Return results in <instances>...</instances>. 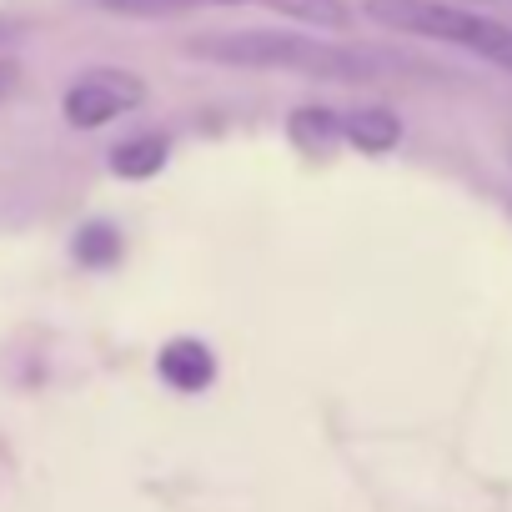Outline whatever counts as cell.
Segmentation results:
<instances>
[{
    "instance_id": "cell-1",
    "label": "cell",
    "mask_w": 512,
    "mask_h": 512,
    "mask_svg": "<svg viewBox=\"0 0 512 512\" xmlns=\"http://www.w3.org/2000/svg\"><path fill=\"white\" fill-rule=\"evenodd\" d=\"M186 56L216 66H246V71H297L317 81H377L382 71H392V56L337 46L322 36H292V31H206L186 41Z\"/></svg>"
},
{
    "instance_id": "cell-2",
    "label": "cell",
    "mask_w": 512,
    "mask_h": 512,
    "mask_svg": "<svg viewBox=\"0 0 512 512\" xmlns=\"http://www.w3.org/2000/svg\"><path fill=\"white\" fill-rule=\"evenodd\" d=\"M367 16L377 26H392L402 36H432L447 46H462L502 71H512V31L492 16L462 11V6H442V0H367Z\"/></svg>"
},
{
    "instance_id": "cell-3",
    "label": "cell",
    "mask_w": 512,
    "mask_h": 512,
    "mask_svg": "<svg viewBox=\"0 0 512 512\" xmlns=\"http://www.w3.org/2000/svg\"><path fill=\"white\" fill-rule=\"evenodd\" d=\"M141 101H146V81H141V76H131V71H86V76L66 91L61 116H66V126H76V131H96V126H106V121L136 111Z\"/></svg>"
},
{
    "instance_id": "cell-4",
    "label": "cell",
    "mask_w": 512,
    "mask_h": 512,
    "mask_svg": "<svg viewBox=\"0 0 512 512\" xmlns=\"http://www.w3.org/2000/svg\"><path fill=\"white\" fill-rule=\"evenodd\" d=\"M156 372H161V382L176 387V392H206L211 377H216V357H211L206 342H196V337H176V342L161 347Z\"/></svg>"
},
{
    "instance_id": "cell-5",
    "label": "cell",
    "mask_w": 512,
    "mask_h": 512,
    "mask_svg": "<svg viewBox=\"0 0 512 512\" xmlns=\"http://www.w3.org/2000/svg\"><path fill=\"white\" fill-rule=\"evenodd\" d=\"M342 136H347L357 151L382 156V151H392V146L402 141V121H397L387 106H362V111L342 116Z\"/></svg>"
},
{
    "instance_id": "cell-6",
    "label": "cell",
    "mask_w": 512,
    "mask_h": 512,
    "mask_svg": "<svg viewBox=\"0 0 512 512\" xmlns=\"http://www.w3.org/2000/svg\"><path fill=\"white\" fill-rule=\"evenodd\" d=\"M166 156H171V141L166 136H131V141H121L111 151V171L121 181H146V176H156L166 166Z\"/></svg>"
},
{
    "instance_id": "cell-7",
    "label": "cell",
    "mask_w": 512,
    "mask_h": 512,
    "mask_svg": "<svg viewBox=\"0 0 512 512\" xmlns=\"http://www.w3.org/2000/svg\"><path fill=\"white\" fill-rule=\"evenodd\" d=\"M287 131H292L297 151H307V156H327V151L337 146V136H342V116L327 111V106H302V111H292Z\"/></svg>"
},
{
    "instance_id": "cell-8",
    "label": "cell",
    "mask_w": 512,
    "mask_h": 512,
    "mask_svg": "<svg viewBox=\"0 0 512 512\" xmlns=\"http://www.w3.org/2000/svg\"><path fill=\"white\" fill-rule=\"evenodd\" d=\"M111 16H136V21H156V16H186V11H211V6H256V0H96Z\"/></svg>"
},
{
    "instance_id": "cell-9",
    "label": "cell",
    "mask_w": 512,
    "mask_h": 512,
    "mask_svg": "<svg viewBox=\"0 0 512 512\" xmlns=\"http://www.w3.org/2000/svg\"><path fill=\"white\" fill-rule=\"evenodd\" d=\"M71 251H76L81 267H116V262H121V236H116V226H106V221H86V226L76 231Z\"/></svg>"
},
{
    "instance_id": "cell-10",
    "label": "cell",
    "mask_w": 512,
    "mask_h": 512,
    "mask_svg": "<svg viewBox=\"0 0 512 512\" xmlns=\"http://www.w3.org/2000/svg\"><path fill=\"white\" fill-rule=\"evenodd\" d=\"M16 81H21V66H16V61H0V101L16 91Z\"/></svg>"
},
{
    "instance_id": "cell-11",
    "label": "cell",
    "mask_w": 512,
    "mask_h": 512,
    "mask_svg": "<svg viewBox=\"0 0 512 512\" xmlns=\"http://www.w3.org/2000/svg\"><path fill=\"white\" fill-rule=\"evenodd\" d=\"M6 31H11V21H0V41H6Z\"/></svg>"
}]
</instances>
